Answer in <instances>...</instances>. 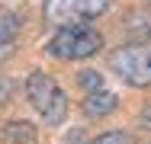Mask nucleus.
<instances>
[{"label": "nucleus", "mask_w": 151, "mask_h": 144, "mask_svg": "<svg viewBox=\"0 0 151 144\" xmlns=\"http://www.w3.org/2000/svg\"><path fill=\"white\" fill-rule=\"evenodd\" d=\"M109 3L113 0H45L42 3V16L55 29L81 26V23H90L96 16H103L109 10Z\"/></svg>", "instance_id": "20e7f679"}, {"label": "nucleus", "mask_w": 151, "mask_h": 144, "mask_svg": "<svg viewBox=\"0 0 151 144\" xmlns=\"http://www.w3.org/2000/svg\"><path fill=\"white\" fill-rule=\"evenodd\" d=\"M125 32L132 42H151V13L148 10H132L125 16Z\"/></svg>", "instance_id": "6e6552de"}, {"label": "nucleus", "mask_w": 151, "mask_h": 144, "mask_svg": "<svg viewBox=\"0 0 151 144\" xmlns=\"http://www.w3.org/2000/svg\"><path fill=\"white\" fill-rule=\"evenodd\" d=\"M116 106H119V99H116V93H109V90L87 93V96H84V103H81V109H84L87 118H103V115L116 112Z\"/></svg>", "instance_id": "39448f33"}, {"label": "nucleus", "mask_w": 151, "mask_h": 144, "mask_svg": "<svg viewBox=\"0 0 151 144\" xmlns=\"http://www.w3.org/2000/svg\"><path fill=\"white\" fill-rule=\"evenodd\" d=\"M19 29H23V19H19L16 13H6V10H0V61L13 55Z\"/></svg>", "instance_id": "0eeeda50"}, {"label": "nucleus", "mask_w": 151, "mask_h": 144, "mask_svg": "<svg viewBox=\"0 0 151 144\" xmlns=\"http://www.w3.org/2000/svg\"><path fill=\"white\" fill-rule=\"evenodd\" d=\"M90 144H138L129 131H106V135H100V138H93Z\"/></svg>", "instance_id": "9d476101"}, {"label": "nucleus", "mask_w": 151, "mask_h": 144, "mask_svg": "<svg viewBox=\"0 0 151 144\" xmlns=\"http://www.w3.org/2000/svg\"><path fill=\"white\" fill-rule=\"evenodd\" d=\"M77 86H81L84 93H96V90H103V74L87 67V71H81V74H77Z\"/></svg>", "instance_id": "1a4fd4ad"}, {"label": "nucleus", "mask_w": 151, "mask_h": 144, "mask_svg": "<svg viewBox=\"0 0 151 144\" xmlns=\"http://www.w3.org/2000/svg\"><path fill=\"white\" fill-rule=\"evenodd\" d=\"M100 48H103V35L87 23L55 29V35L45 45V51L58 61H84V58H93Z\"/></svg>", "instance_id": "f03ea898"}, {"label": "nucleus", "mask_w": 151, "mask_h": 144, "mask_svg": "<svg viewBox=\"0 0 151 144\" xmlns=\"http://www.w3.org/2000/svg\"><path fill=\"white\" fill-rule=\"evenodd\" d=\"M35 138H39V128L26 118H13V122H6L0 128V141L3 144H35Z\"/></svg>", "instance_id": "423d86ee"}, {"label": "nucleus", "mask_w": 151, "mask_h": 144, "mask_svg": "<svg viewBox=\"0 0 151 144\" xmlns=\"http://www.w3.org/2000/svg\"><path fill=\"white\" fill-rule=\"evenodd\" d=\"M109 67L129 86H151V42H129L109 55Z\"/></svg>", "instance_id": "7ed1b4c3"}, {"label": "nucleus", "mask_w": 151, "mask_h": 144, "mask_svg": "<svg viewBox=\"0 0 151 144\" xmlns=\"http://www.w3.org/2000/svg\"><path fill=\"white\" fill-rule=\"evenodd\" d=\"M138 125H142V128H148V131H151V103L145 106V109H142V115H138Z\"/></svg>", "instance_id": "9b49d317"}, {"label": "nucleus", "mask_w": 151, "mask_h": 144, "mask_svg": "<svg viewBox=\"0 0 151 144\" xmlns=\"http://www.w3.org/2000/svg\"><path fill=\"white\" fill-rule=\"evenodd\" d=\"M26 99H29V106L39 112V118L45 122V125H64V118H68V96H64V90H61L45 71H32L29 80H26Z\"/></svg>", "instance_id": "f257e3e1"}]
</instances>
